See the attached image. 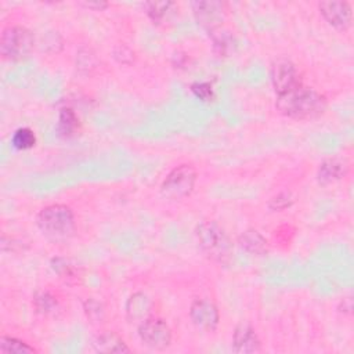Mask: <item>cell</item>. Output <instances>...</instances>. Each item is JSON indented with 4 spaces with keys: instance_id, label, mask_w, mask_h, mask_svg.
<instances>
[{
    "instance_id": "6da1fadb",
    "label": "cell",
    "mask_w": 354,
    "mask_h": 354,
    "mask_svg": "<svg viewBox=\"0 0 354 354\" xmlns=\"http://www.w3.org/2000/svg\"><path fill=\"white\" fill-rule=\"evenodd\" d=\"M275 106L278 112L286 118L306 120L324 115L328 102L321 93L300 84L299 87L278 95Z\"/></svg>"
},
{
    "instance_id": "7a4b0ae2",
    "label": "cell",
    "mask_w": 354,
    "mask_h": 354,
    "mask_svg": "<svg viewBox=\"0 0 354 354\" xmlns=\"http://www.w3.org/2000/svg\"><path fill=\"white\" fill-rule=\"evenodd\" d=\"M36 225L46 238L54 242L66 241L76 231L75 214L69 206L62 203L44 206L36 216Z\"/></svg>"
},
{
    "instance_id": "3957f363",
    "label": "cell",
    "mask_w": 354,
    "mask_h": 354,
    "mask_svg": "<svg viewBox=\"0 0 354 354\" xmlns=\"http://www.w3.org/2000/svg\"><path fill=\"white\" fill-rule=\"evenodd\" d=\"M196 238L203 253L218 263H225L232 254V243L216 221H202L196 227Z\"/></svg>"
},
{
    "instance_id": "277c9868",
    "label": "cell",
    "mask_w": 354,
    "mask_h": 354,
    "mask_svg": "<svg viewBox=\"0 0 354 354\" xmlns=\"http://www.w3.org/2000/svg\"><path fill=\"white\" fill-rule=\"evenodd\" d=\"M35 47V36L25 26H8L0 39V51L4 59L21 61L29 57Z\"/></svg>"
},
{
    "instance_id": "5b68a950",
    "label": "cell",
    "mask_w": 354,
    "mask_h": 354,
    "mask_svg": "<svg viewBox=\"0 0 354 354\" xmlns=\"http://www.w3.org/2000/svg\"><path fill=\"white\" fill-rule=\"evenodd\" d=\"M198 173L191 165L176 166L166 176L160 185V194L169 201H180L191 195L196 183Z\"/></svg>"
},
{
    "instance_id": "8992f818",
    "label": "cell",
    "mask_w": 354,
    "mask_h": 354,
    "mask_svg": "<svg viewBox=\"0 0 354 354\" xmlns=\"http://www.w3.org/2000/svg\"><path fill=\"white\" fill-rule=\"evenodd\" d=\"M138 336L141 342L155 350H163L171 343V329L166 321L158 317H149L138 324Z\"/></svg>"
},
{
    "instance_id": "52a82bcc",
    "label": "cell",
    "mask_w": 354,
    "mask_h": 354,
    "mask_svg": "<svg viewBox=\"0 0 354 354\" xmlns=\"http://www.w3.org/2000/svg\"><path fill=\"white\" fill-rule=\"evenodd\" d=\"M189 318L198 330L213 332L218 326L220 313L213 301L195 299L189 307Z\"/></svg>"
},
{
    "instance_id": "ba28073f",
    "label": "cell",
    "mask_w": 354,
    "mask_h": 354,
    "mask_svg": "<svg viewBox=\"0 0 354 354\" xmlns=\"http://www.w3.org/2000/svg\"><path fill=\"white\" fill-rule=\"evenodd\" d=\"M192 11L198 25L209 30V33L221 28L225 18V10L221 1H195L192 3Z\"/></svg>"
},
{
    "instance_id": "9c48e42d",
    "label": "cell",
    "mask_w": 354,
    "mask_h": 354,
    "mask_svg": "<svg viewBox=\"0 0 354 354\" xmlns=\"http://www.w3.org/2000/svg\"><path fill=\"white\" fill-rule=\"evenodd\" d=\"M271 83L277 95L285 94L301 84L299 71L288 59L277 61L271 71Z\"/></svg>"
},
{
    "instance_id": "30bf717a",
    "label": "cell",
    "mask_w": 354,
    "mask_h": 354,
    "mask_svg": "<svg viewBox=\"0 0 354 354\" xmlns=\"http://www.w3.org/2000/svg\"><path fill=\"white\" fill-rule=\"evenodd\" d=\"M322 18L337 30H347L351 25L353 11L347 1H321L318 4Z\"/></svg>"
},
{
    "instance_id": "8fae6325",
    "label": "cell",
    "mask_w": 354,
    "mask_h": 354,
    "mask_svg": "<svg viewBox=\"0 0 354 354\" xmlns=\"http://www.w3.org/2000/svg\"><path fill=\"white\" fill-rule=\"evenodd\" d=\"M232 350L239 354L261 351V342L257 332L248 324H239L232 335Z\"/></svg>"
},
{
    "instance_id": "7c38bea8",
    "label": "cell",
    "mask_w": 354,
    "mask_h": 354,
    "mask_svg": "<svg viewBox=\"0 0 354 354\" xmlns=\"http://www.w3.org/2000/svg\"><path fill=\"white\" fill-rule=\"evenodd\" d=\"M348 171V163L340 158L324 159L317 170V181L321 185H329L342 180Z\"/></svg>"
},
{
    "instance_id": "4fadbf2b",
    "label": "cell",
    "mask_w": 354,
    "mask_h": 354,
    "mask_svg": "<svg viewBox=\"0 0 354 354\" xmlns=\"http://www.w3.org/2000/svg\"><path fill=\"white\" fill-rule=\"evenodd\" d=\"M153 308L152 300L142 292L133 293L126 303V315L130 322H142L151 317Z\"/></svg>"
},
{
    "instance_id": "5bb4252c",
    "label": "cell",
    "mask_w": 354,
    "mask_h": 354,
    "mask_svg": "<svg viewBox=\"0 0 354 354\" xmlns=\"http://www.w3.org/2000/svg\"><path fill=\"white\" fill-rule=\"evenodd\" d=\"M93 347L97 353H130V347L124 340L112 330H105L97 335Z\"/></svg>"
},
{
    "instance_id": "9a60e30c",
    "label": "cell",
    "mask_w": 354,
    "mask_h": 354,
    "mask_svg": "<svg viewBox=\"0 0 354 354\" xmlns=\"http://www.w3.org/2000/svg\"><path fill=\"white\" fill-rule=\"evenodd\" d=\"M239 246L246 250L250 254L256 256H263L268 252V242L267 239L257 231V230H246L239 235L238 239Z\"/></svg>"
},
{
    "instance_id": "2e32d148",
    "label": "cell",
    "mask_w": 354,
    "mask_h": 354,
    "mask_svg": "<svg viewBox=\"0 0 354 354\" xmlns=\"http://www.w3.org/2000/svg\"><path fill=\"white\" fill-rule=\"evenodd\" d=\"M212 33V41H213V50L220 57H228L231 55L236 48V40L235 36L223 28H218Z\"/></svg>"
},
{
    "instance_id": "e0dca14e",
    "label": "cell",
    "mask_w": 354,
    "mask_h": 354,
    "mask_svg": "<svg viewBox=\"0 0 354 354\" xmlns=\"http://www.w3.org/2000/svg\"><path fill=\"white\" fill-rule=\"evenodd\" d=\"M0 351L3 354H30L36 353L37 350L18 337L3 335L0 337Z\"/></svg>"
},
{
    "instance_id": "ac0fdd59",
    "label": "cell",
    "mask_w": 354,
    "mask_h": 354,
    "mask_svg": "<svg viewBox=\"0 0 354 354\" xmlns=\"http://www.w3.org/2000/svg\"><path fill=\"white\" fill-rule=\"evenodd\" d=\"M57 129H58L59 134L64 137H72L76 133V130L79 129V119L73 109L62 108L59 111Z\"/></svg>"
},
{
    "instance_id": "d6986e66",
    "label": "cell",
    "mask_w": 354,
    "mask_h": 354,
    "mask_svg": "<svg viewBox=\"0 0 354 354\" xmlns=\"http://www.w3.org/2000/svg\"><path fill=\"white\" fill-rule=\"evenodd\" d=\"M147 15L151 18L153 24H160L167 19L169 14L171 12V7L174 3L171 1H148L144 4Z\"/></svg>"
},
{
    "instance_id": "ffe728a7",
    "label": "cell",
    "mask_w": 354,
    "mask_h": 354,
    "mask_svg": "<svg viewBox=\"0 0 354 354\" xmlns=\"http://www.w3.org/2000/svg\"><path fill=\"white\" fill-rule=\"evenodd\" d=\"M11 144L14 148H17L19 151H26L36 145V136L32 129L19 127L14 131V134L11 137Z\"/></svg>"
},
{
    "instance_id": "44dd1931",
    "label": "cell",
    "mask_w": 354,
    "mask_h": 354,
    "mask_svg": "<svg viewBox=\"0 0 354 354\" xmlns=\"http://www.w3.org/2000/svg\"><path fill=\"white\" fill-rule=\"evenodd\" d=\"M58 306L57 297L51 295L48 290H39L33 296V307L36 308L37 313L47 315L51 314Z\"/></svg>"
},
{
    "instance_id": "7402d4cb",
    "label": "cell",
    "mask_w": 354,
    "mask_h": 354,
    "mask_svg": "<svg viewBox=\"0 0 354 354\" xmlns=\"http://www.w3.org/2000/svg\"><path fill=\"white\" fill-rule=\"evenodd\" d=\"M83 310L86 313L87 319H90V322H93V324L102 322V319L105 317V310H104L102 304L95 299H87L83 303Z\"/></svg>"
},
{
    "instance_id": "603a6c76",
    "label": "cell",
    "mask_w": 354,
    "mask_h": 354,
    "mask_svg": "<svg viewBox=\"0 0 354 354\" xmlns=\"http://www.w3.org/2000/svg\"><path fill=\"white\" fill-rule=\"evenodd\" d=\"M191 91L195 94V97L205 102H210L214 100V90L210 83L195 82L191 84Z\"/></svg>"
},
{
    "instance_id": "cb8c5ba5",
    "label": "cell",
    "mask_w": 354,
    "mask_h": 354,
    "mask_svg": "<svg viewBox=\"0 0 354 354\" xmlns=\"http://www.w3.org/2000/svg\"><path fill=\"white\" fill-rule=\"evenodd\" d=\"M292 203H293V198H292L290 192L282 191V192L277 194L275 196H272V198L270 199L268 207H270L271 210H274V212H281V210L288 209Z\"/></svg>"
},
{
    "instance_id": "d4e9b609",
    "label": "cell",
    "mask_w": 354,
    "mask_h": 354,
    "mask_svg": "<svg viewBox=\"0 0 354 354\" xmlns=\"http://www.w3.org/2000/svg\"><path fill=\"white\" fill-rule=\"evenodd\" d=\"M51 264H53V270L62 278H72L76 274L75 267L65 259H59V257L53 259Z\"/></svg>"
},
{
    "instance_id": "484cf974",
    "label": "cell",
    "mask_w": 354,
    "mask_h": 354,
    "mask_svg": "<svg viewBox=\"0 0 354 354\" xmlns=\"http://www.w3.org/2000/svg\"><path fill=\"white\" fill-rule=\"evenodd\" d=\"M84 6L88 7V8H98V10H101V8L106 7V3H86Z\"/></svg>"
}]
</instances>
